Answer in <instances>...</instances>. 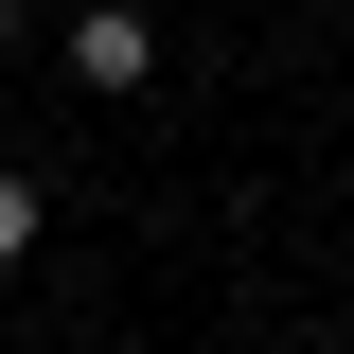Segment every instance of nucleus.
<instances>
[{
	"mask_svg": "<svg viewBox=\"0 0 354 354\" xmlns=\"http://www.w3.org/2000/svg\"><path fill=\"white\" fill-rule=\"evenodd\" d=\"M0 266H36V177L0 160Z\"/></svg>",
	"mask_w": 354,
	"mask_h": 354,
	"instance_id": "f03ea898",
	"label": "nucleus"
},
{
	"mask_svg": "<svg viewBox=\"0 0 354 354\" xmlns=\"http://www.w3.org/2000/svg\"><path fill=\"white\" fill-rule=\"evenodd\" d=\"M0 36H18V0H0Z\"/></svg>",
	"mask_w": 354,
	"mask_h": 354,
	"instance_id": "7ed1b4c3",
	"label": "nucleus"
},
{
	"mask_svg": "<svg viewBox=\"0 0 354 354\" xmlns=\"http://www.w3.org/2000/svg\"><path fill=\"white\" fill-rule=\"evenodd\" d=\"M71 71H88V88H142V71H160V36H142L124 0H88V18H71Z\"/></svg>",
	"mask_w": 354,
	"mask_h": 354,
	"instance_id": "f257e3e1",
	"label": "nucleus"
}]
</instances>
